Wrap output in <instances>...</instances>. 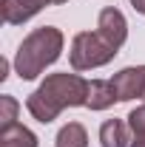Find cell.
Wrapping results in <instances>:
<instances>
[{
    "label": "cell",
    "instance_id": "obj_8",
    "mask_svg": "<svg viewBox=\"0 0 145 147\" xmlns=\"http://www.w3.org/2000/svg\"><path fill=\"white\" fill-rule=\"evenodd\" d=\"M100 142H103V147H131L128 125L122 119H108V122H103V127H100Z\"/></svg>",
    "mask_w": 145,
    "mask_h": 147
},
{
    "label": "cell",
    "instance_id": "obj_5",
    "mask_svg": "<svg viewBox=\"0 0 145 147\" xmlns=\"http://www.w3.org/2000/svg\"><path fill=\"white\" fill-rule=\"evenodd\" d=\"M57 3H66V0H0L3 23L20 26V23L31 20L37 11H43L46 6H57Z\"/></svg>",
    "mask_w": 145,
    "mask_h": 147
},
{
    "label": "cell",
    "instance_id": "obj_3",
    "mask_svg": "<svg viewBox=\"0 0 145 147\" xmlns=\"http://www.w3.org/2000/svg\"><path fill=\"white\" fill-rule=\"evenodd\" d=\"M117 57V48L111 45L100 31H80V34L71 40V51H68V59H71L74 71H91V68H100Z\"/></svg>",
    "mask_w": 145,
    "mask_h": 147
},
{
    "label": "cell",
    "instance_id": "obj_4",
    "mask_svg": "<svg viewBox=\"0 0 145 147\" xmlns=\"http://www.w3.org/2000/svg\"><path fill=\"white\" fill-rule=\"evenodd\" d=\"M111 85H114V93H117V102L145 99V65L122 68L120 74H114Z\"/></svg>",
    "mask_w": 145,
    "mask_h": 147
},
{
    "label": "cell",
    "instance_id": "obj_10",
    "mask_svg": "<svg viewBox=\"0 0 145 147\" xmlns=\"http://www.w3.org/2000/svg\"><path fill=\"white\" fill-rule=\"evenodd\" d=\"M57 147H88V133L80 122H68L57 133Z\"/></svg>",
    "mask_w": 145,
    "mask_h": 147
},
{
    "label": "cell",
    "instance_id": "obj_14",
    "mask_svg": "<svg viewBox=\"0 0 145 147\" xmlns=\"http://www.w3.org/2000/svg\"><path fill=\"white\" fill-rule=\"evenodd\" d=\"M9 76V59H0V79Z\"/></svg>",
    "mask_w": 145,
    "mask_h": 147
},
{
    "label": "cell",
    "instance_id": "obj_1",
    "mask_svg": "<svg viewBox=\"0 0 145 147\" xmlns=\"http://www.w3.org/2000/svg\"><path fill=\"white\" fill-rule=\"evenodd\" d=\"M80 105H88V82L83 76H77V74H68V71L46 76V82L26 99L29 113L43 125L54 122L60 116V110L80 108Z\"/></svg>",
    "mask_w": 145,
    "mask_h": 147
},
{
    "label": "cell",
    "instance_id": "obj_13",
    "mask_svg": "<svg viewBox=\"0 0 145 147\" xmlns=\"http://www.w3.org/2000/svg\"><path fill=\"white\" fill-rule=\"evenodd\" d=\"M131 147H145V133H134V139H131Z\"/></svg>",
    "mask_w": 145,
    "mask_h": 147
},
{
    "label": "cell",
    "instance_id": "obj_12",
    "mask_svg": "<svg viewBox=\"0 0 145 147\" xmlns=\"http://www.w3.org/2000/svg\"><path fill=\"white\" fill-rule=\"evenodd\" d=\"M128 127L134 133H145V105H140L128 113Z\"/></svg>",
    "mask_w": 145,
    "mask_h": 147
},
{
    "label": "cell",
    "instance_id": "obj_7",
    "mask_svg": "<svg viewBox=\"0 0 145 147\" xmlns=\"http://www.w3.org/2000/svg\"><path fill=\"white\" fill-rule=\"evenodd\" d=\"M117 102V93H114V85L111 79H91L88 82V105L91 110H105Z\"/></svg>",
    "mask_w": 145,
    "mask_h": 147
},
{
    "label": "cell",
    "instance_id": "obj_15",
    "mask_svg": "<svg viewBox=\"0 0 145 147\" xmlns=\"http://www.w3.org/2000/svg\"><path fill=\"white\" fill-rule=\"evenodd\" d=\"M131 6H134L140 14H145V0H131Z\"/></svg>",
    "mask_w": 145,
    "mask_h": 147
},
{
    "label": "cell",
    "instance_id": "obj_2",
    "mask_svg": "<svg viewBox=\"0 0 145 147\" xmlns=\"http://www.w3.org/2000/svg\"><path fill=\"white\" fill-rule=\"evenodd\" d=\"M63 51V31L54 26H40L20 42L14 68L20 79H37Z\"/></svg>",
    "mask_w": 145,
    "mask_h": 147
},
{
    "label": "cell",
    "instance_id": "obj_11",
    "mask_svg": "<svg viewBox=\"0 0 145 147\" xmlns=\"http://www.w3.org/2000/svg\"><path fill=\"white\" fill-rule=\"evenodd\" d=\"M17 110H20V105L14 96H9V93L0 96V130L17 125Z\"/></svg>",
    "mask_w": 145,
    "mask_h": 147
},
{
    "label": "cell",
    "instance_id": "obj_6",
    "mask_svg": "<svg viewBox=\"0 0 145 147\" xmlns=\"http://www.w3.org/2000/svg\"><path fill=\"white\" fill-rule=\"evenodd\" d=\"M97 31L105 37L117 51H120L122 42H125V37H128V23H125V17H122V11L114 9V6L103 9L100 17H97Z\"/></svg>",
    "mask_w": 145,
    "mask_h": 147
},
{
    "label": "cell",
    "instance_id": "obj_9",
    "mask_svg": "<svg viewBox=\"0 0 145 147\" xmlns=\"http://www.w3.org/2000/svg\"><path fill=\"white\" fill-rule=\"evenodd\" d=\"M0 147H37V136L23 125H12L0 130Z\"/></svg>",
    "mask_w": 145,
    "mask_h": 147
}]
</instances>
